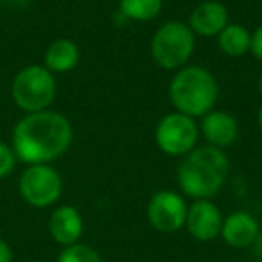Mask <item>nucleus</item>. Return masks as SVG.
I'll return each mask as SVG.
<instances>
[{
    "label": "nucleus",
    "mask_w": 262,
    "mask_h": 262,
    "mask_svg": "<svg viewBox=\"0 0 262 262\" xmlns=\"http://www.w3.org/2000/svg\"><path fill=\"white\" fill-rule=\"evenodd\" d=\"M219 99L217 79L201 65H185L169 83V101L176 112L192 119L212 112Z\"/></svg>",
    "instance_id": "3"
},
{
    "label": "nucleus",
    "mask_w": 262,
    "mask_h": 262,
    "mask_svg": "<svg viewBox=\"0 0 262 262\" xmlns=\"http://www.w3.org/2000/svg\"><path fill=\"white\" fill-rule=\"evenodd\" d=\"M83 230V215L72 205L58 207L52 212L51 219H49V233L61 246H70V244L79 243Z\"/></svg>",
    "instance_id": "13"
},
{
    "label": "nucleus",
    "mask_w": 262,
    "mask_h": 262,
    "mask_svg": "<svg viewBox=\"0 0 262 262\" xmlns=\"http://www.w3.org/2000/svg\"><path fill=\"white\" fill-rule=\"evenodd\" d=\"M20 196L34 208L52 207L63 194V178L51 164L27 165L18 180Z\"/></svg>",
    "instance_id": "6"
},
{
    "label": "nucleus",
    "mask_w": 262,
    "mask_h": 262,
    "mask_svg": "<svg viewBox=\"0 0 262 262\" xmlns=\"http://www.w3.org/2000/svg\"><path fill=\"white\" fill-rule=\"evenodd\" d=\"M26 262H41V260H36V258H31V260H26Z\"/></svg>",
    "instance_id": "25"
},
{
    "label": "nucleus",
    "mask_w": 262,
    "mask_h": 262,
    "mask_svg": "<svg viewBox=\"0 0 262 262\" xmlns=\"http://www.w3.org/2000/svg\"><path fill=\"white\" fill-rule=\"evenodd\" d=\"M257 86H258V92L262 94V76L258 77V83H257Z\"/></svg>",
    "instance_id": "24"
},
{
    "label": "nucleus",
    "mask_w": 262,
    "mask_h": 262,
    "mask_svg": "<svg viewBox=\"0 0 262 262\" xmlns=\"http://www.w3.org/2000/svg\"><path fill=\"white\" fill-rule=\"evenodd\" d=\"M2 2H4V0H0V4H2Z\"/></svg>",
    "instance_id": "26"
},
{
    "label": "nucleus",
    "mask_w": 262,
    "mask_h": 262,
    "mask_svg": "<svg viewBox=\"0 0 262 262\" xmlns=\"http://www.w3.org/2000/svg\"><path fill=\"white\" fill-rule=\"evenodd\" d=\"M79 63V47L69 38H58L47 47L43 56V67L52 74H63L72 70Z\"/></svg>",
    "instance_id": "14"
},
{
    "label": "nucleus",
    "mask_w": 262,
    "mask_h": 262,
    "mask_svg": "<svg viewBox=\"0 0 262 262\" xmlns=\"http://www.w3.org/2000/svg\"><path fill=\"white\" fill-rule=\"evenodd\" d=\"M251 33L241 24H228L221 33L217 34V45L221 52L230 58H241L250 52Z\"/></svg>",
    "instance_id": "15"
},
{
    "label": "nucleus",
    "mask_w": 262,
    "mask_h": 262,
    "mask_svg": "<svg viewBox=\"0 0 262 262\" xmlns=\"http://www.w3.org/2000/svg\"><path fill=\"white\" fill-rule=\"evenodd\" d=\"M257 124H258V129H260V133H262V104H260L258 113H257Z\"/></svg>",
    "instance_id": "22"
},
{
    "label": "nucleus",
    "mask_w": 262,
    "mask_h": 262,
    "mask_svg": "<svg viewBox=\"0 0 262 262\" xmlns=\"http://www.w3.org/2000/svg\"><path fill=\"white\" fill-rule=\"evenodd\" d=\"M0 262H13V250L4 239H0Z\"/></svg>",
    "instance_id": "20"
},
{
    "label": "nucleus",
    "mask_w": 262,
    "mask_h": 262,
    "mask_svg": "<svg viewBox=\"0 0 262 262\" xmlns=\"http://www.w3.org/2000/svg\"><path fill=\"white\" fill-rule=\"evenodd\" d=\"M196 49V34L183 22H165L151 40V56L164 70H180L189 63Z\"/></svg>",
    "instance_id": "4"
},
{
    "label": "nucleus",
    "mask_w": 262,
    "mask_h": 262,
    "mask_svg": "<svg viewBox=\"0 0 262 262\" xmlns=\"http://www.w3.org/2000/svg\"><path fill=\"white\" fill-rule=\"evenodd\" d=\"M13 6H26V4H29V0H9Z\"/></svg>",
    "instance_id": "23"
},
{
    "label": "nucleus",
    "mask_w": 262,
    "mask_h": 262,
    "mask_svg": "<svg viewBox=\"0 0 262 262\" xmlns=\"http://www.w3.org/2000/svg\"><path fill=\"white\" fill-rule=\"evenodd\" d=\"M74 139L72 124L63 113L52 110L26 113L13 129L16 160L27 165L51 164L69 151Z\"/></svg>",
    "instance_id": "1"
},
{
    "label": "nucleus",
    "mask_w": 262,
    "mask_h": 262,
    "mask_svg": "<svg viewBox=\"0 0 262 262\" xmlns=\"http://www.w3.org/2000/svg\"><path fill=\"white\" fill-rule=\"evenodd\" d=\"M200 133L207 140L208 146L225 149L232 146L239 137V124L232 113L212 110L201 117Z\"/></svg>",
    "instance_id": "10"
},
{
    "label": "nucleus",
    "mask_w": 262,
    "mask_h": 262,
    "mask_svg": "<svg viewBox=\"0 0 262 262\" xmlns=\"http://www.w3.org/2000/svg\"><path fill=\"white\" fill-rule=\"evenodd\" d=\"M200 139V126L196 119L172 112L160 119L155 129V142L162 153L169 157H185L196 147Z\"/></svg>",
    "instance_id": "7"
},
{
    "label": "nucleus",
    "mask_w": 262,
    "mask_h": 262,
    "mask_svg": "<svg viewBox=\"0 0 262 262\" xmlns=\"http://www.w3.org/2000/svg\"><path fill=\"white\" fill-rule=\"evenodd\" d=\"M187 207L183 196L174 190H158L151 196L146 214L147 221L157 232L174 233L185 226Z\"/></svg>",
    "instance_id": "8"
},
{
    "label": "nucleus",
    "mask_w": 262,
    "mask_h": 262,
    "mask_svg": "<svg viewBox=\"0 0 262 262\" xmlns=\"http://www.w3.org/2000/svg\"><path fill=\"white\" fill-rule=\"evenodd\" d=\"M230 162L225 149L214 146L194 147L176 169V182L192 200H210L225 185Z\"/></svg>",
    "instance_id": "2"
},
{
    "label": "nucleus",
    "mask_w": 262,
    "mask_h": 262,
    "mask_svg": "<svg viewBox=\"0 0 262 262\" xmlns=\"http://www.w3.org/2000/svg\"><path fill=\"white\" fill-rule=\"evenodd\" d=\"M54 74L43 65H29L15 76L11 95L15 104L26 113L49 110L56 99Z\"/></svg>",
    "instance_id": "5"
},
{
    "label": "nucleus",
    "mask_w": 262,
    "mask_h": 262,
    "mask_svg": "<svg viewBox=\"0 0 262 262\" xmlns=\"http://www.w3.org/2000/svg\"><path fill=\"white\" fill-rule=\"evenodd\" d=\"M260 226H258L257 219L244 210H235L232 214H228L223 219L221 233L228 246L237 248V250H244L248 246H253L255 239H257Z\"/></svg>",
    "instance_id": "12"
},
{
    "label": "nucleus",
    "mask_w": 262,
    "mask_h": 262,
    "mask_svg": "<svg viewBox=\"0 0 262 262\" xmlns=\"http://www.w3.org/2000/svg\"><path fill=\"white\" fill-rule=\"evenodd\" d=\"M16 165V155L11 146L0 140V180L8 178Z\"/></svg>",
    "instance_id": "18"
},
{
    "label": "nucleus",
    "mask_w": 262,
    "mask_h": 262,
    "mask_svg": "<svg viewBox=\"0 0 262 262\" xmlns=\"http://www.w3.org/2000/svg\"><path fill=\"white\" fill-rule=\"evenodd\" d=\"M56 262H102V257L88 244L76 243L63 248Z\"/></svg>",
    "instance_id": "17"
},
{
    "label": "nucleus",
    "mask_w": 262,
    "mask_h": 262,
    "mask_svg": "<svg viewBox=\"0 0 262 262\" xmlns=\"http://www.w3.org/2000/svg\"><path fill=\"white\" fill-rule=\"evenodd\" d=\"M253 253H255V257L262 262V230L258 232L257 239H255V243H253Z\"/></svg>",
    "instance_id": "21"
},
{
    "label": "nucleus",
    "mask_w": 262,
    "mask_h": 262,
    "mask_svg": "<svg viewBox=\"0 0 262 262\" xmlns=\"http://www.w3.org/2000/svg\"><path fill=\"white\" fill-rule=\"evenodd\" d=\"M250 52L253 54V58H257L258 61H262V24L251 33Z\"/></svg>",
    "instance_id": "19"
},
{
    "label": "nucleus",
    "mask_w": 262,
    "mask_h": 262,
    "mask_svg": "<svg viewBox=\"0 0 262 262\" xmlns=\"http://www.w3.org/2000/svg\"><path fill=\"white\" fill-rule=\"evenodd\" d=\"M223 215L221 208L210 200H194V203L187 210L185 226L190 237L201 243H208L219 237L223 226Z\"/></svg>",
    "instance_id": "9"
},
{
    "label": "nucleus",
    "mask_w": 262,
    "mask_h": 262,
    "mask_svg": "<svg viewBox=\"0 0 262 262\" xmlns=\"http://www.w3.org/2000/svg\"><path fill=\"white\" fill-rule=\"evenodd\" d=\"M164 9V0H120L119 13L131 22H149Z\"/></svg>",
    "instance_id": "16"
},
{
    "label": "nucleus",
    "mask_w": 262,
    "mask_h": 262,
    "mask_svg": "<svg viewBox=\"0 0 262 262\" xmlns=\"http://www.w3.org/2000/svg\"><path fill=\"white\" fill-rule=\"evenodd\" d=\"M187 26L196 36L214 38L228 26V9L217 0L201 2L192 9Z\"/></svg>",
    "instance_id": "11"
}]
</instances>
